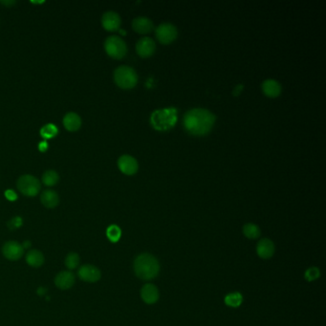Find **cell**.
<instances>
[{"label":"cell","mask_w":326,"mask_h":326,"mask_svg":"<svg viewBox=\"0 0 326 326\" xmlns=\"http://www.w3.org/2000/svg\"><path fill=\"white\" fill-rule=\"evenodd\" d=\"M216 118L205 108H194L186 112L183 118V125L191 135L204 136L210 133Z\"/></svg>","instance_id":"obj_1"},{"label":"cell","mask_w":326,"mask_h":326,"mask_svg":"<svg viewBox=\"0 0 326 326\" xmlns=\"http://www.w3.org/2000/svg\"><path fill=\"white\" fill-rule=\"evenodd\" d=\"M135 275L143 280H153L160 272V264L155 256L150 254H141L134 260Z\"/></svg>","instance_id":"obj_2"},{"label":"cell","mask_w":326,"mask_h":326,"mask_svg":"<svg viewBox=\"0 0 326 326\" xmlns=\"http://www.w3.org/2000/svg\"><path fill=\"white\" fill-rule=\"evenodd\" d=\"M152 126L159 131H167L177 122V110L173 107L156 110L150 117Z\"/></svg>","instance_id":"obj_3"},{"label":"cell","mask_w":326,"mask_h":326,"mask_svg":"<svg viewBox=\"0 0 326 326\" xmlns=\"http://www.w3.org/2000/svg\"><path fill=\"white\" fill-rule=\"evenodd\" d=\"M114 81L119 87L131 89L137 85L138 75L132 67L122 65L114 71Z\"/></svg>","instance_id":"obj_4"},{"label":"cell","mask_w":326,"mask_h":326,"mask_svg":"<svg viewBox=\"0 0 326 326\" xmlns=\"http://www.w3.org/2000/svg\"><path fill=\"white\" fill-rule=\"evenodd\" d=\"M104 49L109 57L116 60L122 59L127 53V45L125 41L117 36L108 37L105 40Z\"/></svg>","instance_id":"obj_5"},{"label":"cell","mask_w":326,"mask_h":326,"mask_svg":"<svg viewBox=\"0 0 326 326\" xmlns=\"http://www.w3.org/2000/svg\"><path fill=\"white\" fill-rule=\"evenodd\" d=\"M17 186L19 190L28 197H34L38 195L41 187L40 180L30 174L20 176L17 182Z\"/></svg>","instance_id":"obj_6"},{"label":"cell","mask_w":326,"mask_h":326,"mask_svg":"<svg viewBox=\"0 0 326 326\" xmlns=\"http://www.w3.org/2000/svg\"><path fill=\"white\" fill-rule=\"evenodd\" d=\"M155 36L160 43L168 45L177 39L178 31L173 24L163 22L155 29Z\"/></svg>","instance_id":"obj_7"},{"label":"cell","mask_w":326,"mask_h":326,"mask_svg":"<svg viewBox=\"0 0 326 326\" xmlns=\"http://www.w3.org/2000/svg\"><path fill=\"white\" fill-rule=\"evenodd\" d=\"M2 253L9 260H19L23 256V246L17 241H8L3 245Z\"/></svg>","instance_id":"obj_8"},{"label":"cell","mask_w":326,"mask_h":326,"mask_svg":"<svg viewBox=\"0 0 326 326\" xmlns=\"http://www.w3.org/2000/svg\"><path fill=\"white\" fill-rule=\"evenodd\" d=\"M120 170L125 175H133L138 171L139 163L137 160L130 155H122L118 160Z\"/></svg>","instance_id":"obj_9"},{"label":"cell","mask_w":326,"mask_h":326,"mask_svg":"<svg viewBox=\"0 0 326 326\" xmlns=\"http://www.w3.org/2000/svg\"><path fill=\"white\" fill-rule=\"evenodd\" d=\"M79 278L86 282H97L101 280L102 274L99 268L90 264L82 265L78 271Z\"/></svg>","instance_id":"obj_10"},{"label":"cell","mask_w":326,"mask_h":326,"mask_svg":"<svg viewBox=\"0 0 326 326\" xmlns=\"http://www.w3.org/2000/svg\"><path fill=\"white\" fill-rule=\"evenodd\" d=\"M121 22V17L119 16V14L113 11H108L104 13L102 17V25L108 32L118 31L120 29Z\"/></svg>","instance_id":"obj_11"},{"label":"cell","mask_w":326,"mask_h":326,"mask_svg":"<svg viewBox=\"0 0 326 326\" xmlns=\"http://www.w3.org/2000/svg\"><path fill=\"white\" fill-rule=\"evenodd\" d=\"M156 50L155 41L150 38H143L136 44L137 54L141 58H149L151 57Z\"/></svg>","instance_id":"obj_12"},{"label":"cell","mask_w":326,"mask_h":326,"mask_svg":"<svg viewBox=\"0 0 326 326\" xmlns=\"http://www.w3.org/2000/svg\"><path fill=\"white\" fill-rule=\"evenodd\" d=\"M159 290L158 288L150 283L143 286L141 290V298L146 304H154L159 300Z\"/></svg>","instance_id":"obj_13"},{"label":"cell","mask_w":326,"mask_h":326,"mask_svg":"<svg viewBox=\"0 0 326 326\" xmlns=\"http://www.w3.org/2000/svg\"><path fill=\"white\" fill-rule=\"evenodd\" d=\"M275 244L269 238L261 239L256 246V253L263 259H269L275 254Z\"/></svg>","instance_id":"obj_14"},{"label":"cell","mask_w":326,"mask_h":326,"mask_svg":"<svg viewBox=\"0 0 326 326\" xmlns=\"http://www.w3.org/2000/svg\"><path fill=\"white\" fill-rule=\"evenodd\" d=\"M75 275L70 271H62L55 278V284L61 290H67L73 287L75 283Z\"/></svg>","instance_id":"obj_15"},{"label":"cell","mask_w":326,"mask_h":326,"mask_svg":"<svg viewBox=\"0 0 326 326\" xmlns=\"http://www.w3.org/2000/svg\"><path fill=\"white\" fill-rule=\"evenodd\" d=\"M132 28L138 34H149L153 30V22L148 18L138 17L133 20Z\"/></svg>","instance_id":"obj_16"},{"label":"cell","mask_w":326,"mask_h":326,"mask_svg":"<svg viewBox=\"0 0 326 326\" xmlns=\"http://www.w3.org/2000/svg\"><path fill=\"white\" fill-rule=\"evenodd\" d=\"M262 91L269 98H277L281 94V85L275 80H266L262 82Z\"/></svg>","instance_id":"obj_17"},{"label":"cell","mask_w":326,"mask_h":326,"mask_svg":"<svg viewBox=\"0 0 326 326\" xmlns=\"http://www.w3.org/2000/svg\"><path fill=\"white\" fill-rule=\"evenodd\" d=\"M41 201L44 207L48 209L56 208L60 203V197L55 190L46 189L41 195Z\"/></svg>","instance_id":"obj_18"},{"label":"cell","mask_w":326,"mask_h":326,"mask_svg":"<svg viewBox=\"0 0 326 326\" xmlns=\"http://www.w3.org/2000/svg\"><path fill=\"white\" fill-rule=\"evenodd\" d=\"M62 122L64 127L71 132L79 130L82 126V119L75 112H68L63 117Z\"/></svg>","instance_id":"obj_19"},{"label":"cell","mask_w":326,"mask_h":326,"mask_svg":"<svg viewBox=\"0 0 326 326\" xmlns=\"http://www.w3.org/2000/svg\"><path fill=\"white\" fill-rule=\"evenodd\" d=\"M26 261L30 266L38 268L44 263V256L38 250H30L26 255Z\"/></svg>","instance_id":"obj_20"},{"label":"cell","mask_w":326,"mask_h":326,"mask_svg":"<svg viewBox=\"0 0 326 326\" xmlns=\"http://www.w3.org/2000/svg\"><path fill=\"white\" fill-rule=\"evenodd\" d=\"M225 304L229 307L237 308L243 303V297L239 292H233L228 294L224 299Z\"/></svg>","instance_id":"obj_21"},{"label":"cell","mask_w":326,"mask_h":326,"mask_svg":"<svg viewBox=\"0 0 326 326\" xmlns=\"http://www.w3.org/2000/svg\"><path fill=\"white\" fill-rule=\"evenodd\" d=\"M60 180V176L57 171L53 169H49L45 171L42 175V183L48 186H53L57 185Z\"/></svg>","instance_id":"obj_22"},{"label":"cell","mask_w":326,"mask_h":326,"mask_svg":"<svg viewBox=\"0 0 326 326\" xmlns=\"http://www.w3.org/2000/svg\"><path fill=\"white\" fill-rule=\"evenodd\" d=\"M243 233L249 239H256L260 236V229L254 223H248L243 227Z\"/></svg>","instance_id":"obj_23"},{"label":"cell","mask_w":326,"mask_h":326,"mask_svg":"<svg viewBox=\"0 0 326 326\" xmlns=\"http://www.w3.org/2000/svg\"><path fill=\"white\" fill-rule=\"evenodd\" d=\"M58 133H59V129L53 123H47L44 126H42L41 129V135L44 139L54 138L58 135Z\"/></svg>","instance_id":"obj_24"},{"label":"cell","mask_w":326,"mask_h":326,"mask_svg":"<svg viewBox=\"0 0 326 326\" xmlns=\"http://www.w3.org/2000/svg\"><path fill=\"white\" fill-rule=\"evenodd\" d=\"M106 235L111 242L116 243L122 236V231L117 225H111L106 230Z\"/></svg>","instance_id":"obj_25"},{"label":"cell","mask_w":326,"mask_h":326,"mask_svg":"<svg viewBox=\"0 0 326 326\" xmlns=\"http://www.w3.org/2000/svg\"><path fill=\"white\" fill-rule=\"evenodd\" d=\"M80 264V256L76 253H70L68 254L65 258V266L69 270L76 269Z\"/></svg>","instance_id":"obj_26"},{"label":"cell","mask_w":326,"mask_h":326,"mask_svg":"<svg viewBox=\"0 0 326 326\" xmlns=\"http://www.w3.org/2000/svg\"><path fill=\"white\" fill-rule=\"evenodd\" d=\"M304 277H305V279L307 280V281H314V280H319L320 277H321V271L317 267L309 268L305 272Z\"/></svg>","instance_id":"obj_27"},{"label":"cell","mask_w":326,"mask_h":326,"mask_svg":"<svg viewBox=\"0 0 326 326\" xmlns=\"http://www.w3.org/2000/svg\"><path fill=\"white\" fill-rule=\"evenodd\" d=\"M21 225H22V219H21V217H20V216L14 217V218H13L12 220H10L9 223H8V227H9L10 229H12V230H14V229H18V228H20Z\"/></svg>","instance_id":"obj_28"},{"label":"cell","mask_w":326,"mask_h":326,"mask_svg":"<svg viewBox=\"0 0 326 326\" xmlns=\"http://www.w3.org/2000/svg\"><path fill=\"white\" fill-rule=\"evenodd\" d=\"M5 196H6V198H7L8 200H10V201H15V200L18 199V195H17V193H16L13 189H8V190H6V192H5Z\"/></svg>","instance_id":"obj_29"},{"label":"cell","mask_w":326,"mask_h":326,"mask_svg":"<svg viewBox=\"0 0 326 326\" xmlns=\"http://www.w3.org/2000/svg\"><path fill=\"white\" fill-rule=\"evenodd\" d=\"M39 149H40L41 151H42V152L46 151L47 149H48V143H47L46 142H41V143H39Z\"/></svg>","instance_id":"obj_30"},{"label":"cell","mask_w":326,"mask_h":326,"mask_svg":"<svg viewBox=\"0 0 326 326\" xmlns=\"http://www.w3.org/2000/svg\"><path fill=\"white\" fill-rule=\"evenodd\" d=\"M0 2H1V4L6 5V6H12V5H14V4L17 3V2L14 1V0H9V1H5V0H3V1H0Z\"/></svg>","instance_id":"obj_31"},{"label":"cell","mask_w":326,"mask_h":326,"mask_svg":"<svg viewBox=\"0 0 326 326\" xmlns=\"http://www.w3.org/2000/svg\"><path fill=\"white\" fill-rule=\"evenodd\" d=\"M30 245H31V244H30V242H29V241H25V243H24L22 246H23L24 249H26V248H28Z\"/></svg>","instance_id":"obj_32"}]
</instances>
